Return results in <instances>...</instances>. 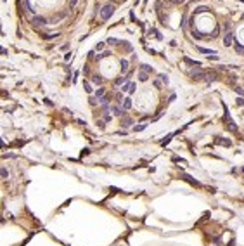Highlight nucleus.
I'll list each match as a JSON object with an SVG mask.
<instances>
[{
  "label": "nucleus",
  "mask_w": 244,
  "mask_h": 246,
  "mask_svg": "<svg viewBox=\"0 0 244 246\" xmlns=\"http://www.w3.org/2000/svg\"><path fill=\"white\" fill-rule=\"evenodd\" d=\"M113 14H114V5H109V4H107V5H104V7L101 9V17H102L104 21L109 19Z\"/></svg>",
  "instance_id": "1"
},
{
  "label": "nucleus",
  "mask_w": 244,
  "mask_h": 246,
  "mask_svg": "<svg viewBox=\"0 0 244 246\" xmlns=\"http://www.w3.org/2000/svg\"><path fill=\"white\" fill-rule=\"evenodd\" d=\"M31 23H33L35 26H43V25H47V19L42 17V16H35V17L31 19Z\"/></svg>",
  "instance_id": "2"
},
{
  "label": "nucleus",
  "mask_w": 244,
  "mask_h": 246,
  "mask_svg": "<svg viewBox=\"0 0 244 246\" xmlns=\"http://www.w3.org/2000/svg\"><path fill=\"white\" fill-rule=\"evenodd\" d=\"M204 75L206 73H201V71H190V78L192 80H204Z\"/></svg>",
  "instance_id": "3"
},
{
  "label": "nucleus",
  "mask_w": 244,
  "mask_h": 246,
  "mask_svg": "<svg viewBox=\"0 0 244 246\" xmlns=\"http://www.w3.org/2000/svg\"><path fill=\"white\" fill-rule=\"evenodd\" d=\"M109 113H113V115H116V116H121L125 111H123L121 107H118V106H113V107H109Z\"/></svg>",
  "instance_id": "4"
},
{
  "label": "nucleus",
  "mask_w": 244,
  "mask_h": 246,
  "mask_svg": "<svg viewBox=\"0 0 244 246\" xmlns=\"http://www.w3.org/2000/svg\"><path fill=\"white\" fill-rule=\"evenodd\" d=\"M118 47H123V49H126V52H132V50H134V47H132V43L130 42H125V40H121L120 42V45Z\"/></svg>",
  "instance_id": "5"
},
{
  "label": "nucleus",
  "mask_w": 244,
  "mask_h": 246,
  "mask_svg": "<svg viewBox=\"0 0 244 246\" xmlns=\"http://www.w3.org/2000/svg\"><path fill=\"white\" fill-rule=\"evenodd\" d=\"M59 33H42V38L43 40H52V38H57Z\"/></svg>",
  "instance_id": "6"
},
{
  "label": "nucleus",
  "mask_w": 244,
  "mask_h": 246,
  "mask_svg": "<svg viewBox=\"0 0 244 246\" xmlns=\"http://www.w3.org/2000/svg\"><path fill=\"white\" fill-rule=\"evenodd\" d=\"M232 38H234V36H232V33H227V35H225V38H224V43H225L227 47L234 43V40H232Z\"/></svg>",
  "instance_id": "7"
},
{
  "label": "nucleus",
  "mask_w": 244,
  "mask_h": 246,
  "mask_svg": "<svg viewBox=\"0 0 244 246\" xmlns=\"http://www.w3.org/2000/svg\"><path fill=\"white\" fill-rule=\"evenodd\" d=\"M120 42H121V40H118V38H107V40H106L107 45H114V47L120 45Z\"/></svg>",
  "instance_id": "8"
},
{
  "label": "nucleus",
  "mask_w": 244,
  "mask_h": 246,
  "mask_svg": "<svg viewBox=\"0 0 244 246\" xmlns=\"http://www.w3.org/2000/svg\"><path fill=\"white\" fill-rule=\"evenodd\" d=\"M104 95H106V90H104L102 87H101V88H97V90H95V97H97V101H99V99H102Z\"/></svg>",
  "instance_id": "9"
},
{
  "label": "nucleus",
  "mask_w": 244,
  "mask_h": 246,
  "mask_svg": "<svg viewBox=\"0 0 244 246\" xmlns=\"http://www.w3.org/2000/svg\"><path fill=\"white\" fill-rule=\"evenodd\" d=\"M92 82H94L95 85H102V82H104V80H102V76H101V75H94V76H92Z\"/></svg>",
  "instance_id": "10"
},
{
  "label": "nucleus",
  "mask_w": 244,
  "mask_h": 246,
  "mask_svg": "<svg viewBox=\"0 0 244 246\" xmlns=\"http://www.w3.org/2000/svg\"><path fill=\"white\" fill-rule=\"evenodd\" d=\"M130 107H132V99L126 97V99L123 101V111H126V109H130Z\"/></svg>",
  "instance_id": "11"
},
{
  "label": "nucleus",
  "mask_w": 244,
  "mask_h": 246,
  "mask_svg": "<svg viewBox=\"0 0 244 246\" xmlns=\"http://www.w3.org/2000/svg\"><path fill=\"white\" fill-rule=\"evenodd\" d=\"M184 62H187L189 66H194V68H197V66H199L197 61H192V59H189V57H184Z\"/></svg>",
  "instance_id": "12"
},
{
  "label": "nucleus",
  "mask_w": 244,
  "mask_h": 246,
  "mask_svg": "<svg viewBox=\"0 0 244 246\" xmlns=\"http://www.w3.org/2000/svg\"><path fill=\"white\" fill-rule=\"evenodd\" d=\"M140 68H142V71H145L147 75H149V73H154V70L151 68V66H149V64H142V66H140Z\"/></svg>",
  "instance_id": "13"
},
{
  "label": "nucleus",
  "mask_w": 244,
  "mask_h": 246,
  "mask_svg": "<svg viewBox=\"0 0 244 246\" xmlns=\"http://www.w3.org/2000/svg\"><path fill=\"white\" fill-rule=\"evenodd\" d=\"M147 78H149V75L145 71H139V80L140 82H147Z\"/></svg>",
  "instance_id": "14"
},
{
  "label": "nucleus",
  "mask_w": 244,
  "mask_h": 246,
  "mask_svg": "<svg viewBox=\"0 0 244 246\" xmlns=\"http://www.w3.org/2000/svg\"><path fill=\"white\" fill-rule=\"evenodd\" d=\"M125 82H128V80H126V78H123V76H120V78H116V80H114V85H116V87H121Z\"/></svg>",
  "instance_id": "15"
},
{
  "label": "nucleus",
  "mask_w": 244,
  "mask_h": 246,
  "mask_svg": "<svg viewBox=\"0 0 244 246\" xmlns=\"http://www.w3.org/2000/svg\"><path fill=\"white\" fill-rule=\"evenodd\" d=\"M132 123H134V121H132L130 118H123V121H121V125H123L125 128H128V127H132Z\"/></svg>",
  "instance_id": "16"
},
{
  "label": "nucleus",
  "mask_w": 244,
  "mask_h": 246,
  "mask_svg": "<svg viewBox=\"0 0 244 246\" xmlns=\"http://www.w3.org/2000/svg\"><path fill=\"white\" fill-rule=\"evenodd\" d=\"M83 87H85V90H87L88 94H92V85H90V83H88L87 80H83Z\"/></svg>",
  "instance_id": "17"
},
{
  "label": "nucleus",
  "mask_w": 244,
  "mask_h": 246,
  "mask_svg": "<svg viewBox=\"0 0 244 246\" xmlns=\"http://www.w3.org/2000/svg\"><path fill=\"white\" fill-rule=\"evenodd\" d=\"M128 71V61H121V73H126Z\"/></svg>",
  "instance_id": "18"
},
{
  "label": "nucleus",
  "mask_w": 244,
  "mask_h": 246,
  "mask_svg": "<svg viewBox=\"0 0 244 246\" xmlns=\"http://www.w3.org/2000/svg\"><path fill=\"white\" fill-rule=\"evenodd\" d=\"M107 56H111V50H104L102 54H99V56H97V61H101V59H104V57H107Z\"/></svg>",
  "instance_id": "19"
},
{
  "label": "nucleus",
  "mask_w": 244,
  "mask_h": 246,
  "mask_svg": "<svg viewBox=\"0 0 244 246\" xmlns=\"http://www.w3.org/2000/svg\"><path fill=\"white\" fill-rule=\"evenodd\" d=\"M206 11H210V9L208 7H197V9H194V14H203Z\"/></svg>",
  "instance_id": "20"
},
{
  "label": "nucleus",
  "mask_w": 244,
  "mask_h": 246,
  "mask_svg": "<svg viewBox=\"0 0 244 246\" xmlns=\"http://www.w3.org/2000/svg\"><path fill=\"white\" fill-rule=\"evenodd\" d=\"M197 50L199 52H203V54H213L215 50H211V49H204V47H197Z\"/></svg>",
  "instance_id": "21"
},
{
  "label": "nucleus",
  "mask_w": 244,
  "mask_h": 246,
  "mask_svg": "<svg viewBox=\"0 0 244 246\" xmlns=\"http://www.w3.org/2000/svg\"><path fill=\"white\" fill-rule=\"evenodd\" d=\"M216 142H218V144H224V146H230V141H227V139H220V137H218Z\"/></svg>",
  "instance_id": "22"
},
{
  "label": "nucleus",
  "mask_w": 244,
  "mask_h": 246,
  "mask_svg": "<svg viewBox=\"0 0 244 246\" xmlns=\"http://www.w3.org/2000/svg\"><path fill=\"white\" fill-rule=\"evenodd\" d=\"M234 45H235V50H237L239 54H244V47H242V45H239V42H235Z\"/></svg>",
  "instance_id": "23"
},
{
  "label": "nucleus",
  "mask_w": 244,
  "mask_h": 246,
  "mask_svg": "<svg viewBox=\"0 0 244 246\" xmlns=\"http://www.w3.org/2000/svg\"><path fill=\"white\" fill-rule=\"evenodd\" d=\"M144 128H145V125H135V127H134V130H135V132H142Z\"/></svg>",
  "instance_id": "24"
},
{
  "label": "nucleus",
  "mask_w": 244,
  "mask_h": 246,
  "mask_svg": "<svg viewBox=\"0 0 244 246\" xmlns=\"http://www.w3.org/2000/svg\"><path fill=\"white\" fill-rule=\"evenodd\" d=\"M159 80H161L163 83H166V85H168V76H166V75H159Z\"/></svg>",
  "instance_id": "25"
},
{
  "label": "nucleus",
  "mask_w": 244,
  "mask_h": 246,
  "mask_svg": "<svg viewBox=\"0 0 244 246\" xmlns=\"http://www.w3.org/2000/svg\"><path fill=\"white\" fill-rule=\"evenodd\" d=\"M229 130H232V132H237V125H234V123H229Z\"/></svg>",
  "instance_id": "26"
},
{
  "label": "nucleus",
  "mask_w": 244,
  "mask_h": 246,
  "mask_svg": "<svg viewBox=\"0 0 244 246\" xmlns=\"http://www.w3.org/2000/svg\"><path fill=\"white\" fill-rule=\"evenodd\" d=\"M234 90H235L237 94H241V95H244V90H242V88H241V87H234Z\"/></svg>",
  "instance_id": "27"
},
{
  "label": "nucleus",
  "mask_w": 244,
  "mask_h": 246,
  "mask_svg": "<svg viewBox=\"0 0 244 246\" xmlns=\"http://www.w3.org/2000/svg\"><path fill=\"white\" fill-rule=\"evenodd\" d=\"M104 49V43H97V45H95V50H102Z\"/></svg>",
  "instance_id": "28"
},
{
  "label": "nucleus",
  "mask_w": 244,
  "mask_h": 246,
  "mask_svg": "<svg viewBox=\"0 0 244 246\" xmlns=\"http://www.w3.org/2000/svg\"><path fill=\"white\" fill-rule=\"evenodd\" d=\"M154 85H156V87L159 88V87H161V82H159V80H154Z\"/></svg>",
  "instance_id": "29"
},
{
  "label": "nucleus",
  "mask_w": 244,
  "mask_h": 246,
  "mask_svg": "<svg viewBox=\"0 0 244 246\" xmlns=\"http://www.w3.org/2000/svg\"><path fill=\"white\" fill-rule=\"evenodd\" d=\"M76 2H78V0H71V5H76Z\"/></svg>",
  "instance_id": "30"
},
{
  "label": "nucleus",
  "mask_w": 244,
  "mask_h": 246,
  "mask_svg": "<svg viewBox=\"0 0 244 246\" xmlns=\"http://www.w3.org/2000/svg\"><path fill=\"white\" fill-rule=\"evenodd\" d=\"M242 17H244V14H242Z\"/></svg>",
  "instance_id": "31"
}]
</instances>
